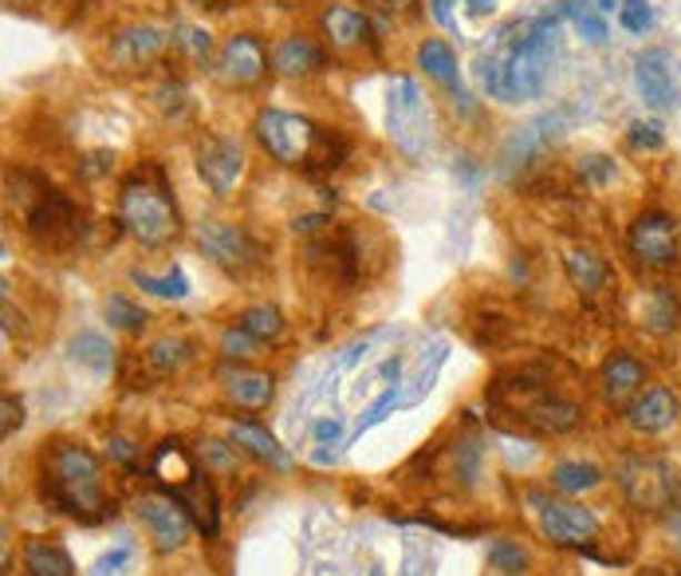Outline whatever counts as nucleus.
Wrapping results in <instances>:
<instances>
[{
  "label": "nucleus",
  "instance_id": "obj_26",
  "mask_svg": "<svg viewBox=\"0 0 681 576\" xmlns=\"http://www.w3.org/2000/svg\"><path fill=\"white\" fill-rule=\"evenodd\" d=\"M229 438H233L237 446H244L252 458L268 463L272 470H288V466H292V458L284 455V446L268 435L264 427H257V423H233V427H229Z\"/></svg>",
  "mask_w": 681,
  "mask_h": 576
},
{
  "label": "nucleus",
  "instance_id": "obj_51",
  "mask_svg": "<svg viewBox=\"0 0 681 576\" xmlns=\"http://www.w3.org/2000/svg\"><path fill=\"white\" fill-rule=\"evenodd\" d=\"M492 9H497V0H469V12H473V17H492Z\"/></svg>",
  "mask_w": 681,
  "mask_h": 576
},
{
  "label": "nucleus",
  "instance_id": "obj_3",
  "mask_svg": "<svg viewBox=\"0 0 681 576\" xmlns=\"http://www.w3.org/2000/svg\"><path fill=\"white\" fill-rule=\"evenodd\" d=\"M555 48H560V20L555 17H540L520 44H512L504 52L501 63V99L517 103V99H535L548 83V71H552Z\"/></svg>",
  "mask_w": 681,
  "mask_h": 576
},
{
  "label": "nucleus",
  "instance_id": "obj_56",
  "mask_svg": "<svg viewBox=\"0 0 681 576\" xmlns=\"http://www.w3.org/2000/svg\"><path fill=\"white\" fill-rule=\"evenodd\" d=\"M371 576H382V573H379V568H374V573H371Z\"/></svg>",
  "mask_w": 681,
  "mask_h": 576
},
{
  "label": "nucleus",
  "instance_id": "obj_54",
  "mask_svg": "<svg viewBox=\"0 0 681 576\" xmlns=\"http://www.w3.org/2000/svg\"><path fill=\"white\" fill-rule=\"evenodd\" d=\"M595 9H603V12H611V9H614V0H599V4H595Z\"/></svg>",
  "mask_w": 681,
  "mask_h": 576
},
{
  "label": "nucleus",
  "instance_id": "obj_10",
  "mask_svg": "<svg viewBox=\"0 0 681 576\" xmlns=\"http://www.w3.org/2000/svg\"><path fill=\"white\" fill-rule=\"evenodd\" d=\"M134 514H139L142 529L150 533L158 553H178L181 545L190 542V514L170 494H142L134 501Z\"/></svg>",
  "mask_w": 681,
  "mask_h": 576
},
{
  "label": "nucleus",
  "instance_id": "obj_13",
  "mask_svg": "<svg viewBox=\"0 0 681 576\" xmlns=\"http://www.w3.org/2000/svg\"><path fill=\"white\" fill-rule=\"evenodd\" d=\"M681 415V399L670 387H647L639 399L627 407V427L634 435H662L678 423Z\"/></svg>",
  "mask_w": 681,
  "mask_h": 576
},
{
  "label": "nucleus",
  "instance_id": "obj_55",
  "mask_svg": "<svg viewBox=\"0 0 681 576\" xmlns=\"http://www.w3.org/2000/svg\"><path fill=\"white\" fill-rule=\"evenodd\" d=\"M280 4H296V0H280Z\"/></svg>",
  "mask_w": 681,
  "mask_h": 576
},
{
  "label": "nucleus",
  "instance_id": "obj_44",
  "mask_svg": "<svg viewBox=\"0 0 681 576\" xmlns=\"http://www.w3.org/2000/svg\"><path fill=\"white\" fill-rule=\"evenodd\" d=\"M158 107H166V115H181L186 111V91L178 83H166V88H158Z\"/></svg>",
  "mask_w": 681,
  "mask_h": 576
},
{
  "label": "nucleus",
  "instance_id": "obj_46",
  "mask_svg": "<svg viewBox=\"0 0 681 576\" xmlns=\"http://www.w3.org/2000/svg\"><path fill=\"white\" fill-rule=\"evenodd\" d=\"M107 455H111L114 463L130 466V463H134V458H139V450H134V446H130L127 438H111V443H107Z\"/></svg>",
  "mask_w": 681,
  "mask_h": 576
},
{
  "label": "nucleus",
  "instance_id": "obj_23",
  "mask_svg": "<svg viewBox=\"0 0 681 576\" xmlns=\"http://www.w3.org/2000/svg\"><path fill=\"white\" fill-rule=\"evenodd\" d=\"M272 68L288 79L311 76V71L323 68V52L311 44L308 36H288V40H280L277 44V52H272Z\"/></svg>",
  "mask_w": 681,
  "mask_h": 576
},
{
  "label": "nucleus",
  "instance_id": "obj_25",
  "mask_svg": "<svg viewBox=\"0 0 681 576\" xmlns=\"http://www.w3.org/2000/svg\"><path fill=\"white\" fill-rule=\"evenodd\" d=\"M24 573L28 576H76V560L60 542L48 537H32L24 545Z\"/></svg>",
  "mask_w": 681,
  "mask_h": 576
},
{
  "label": "nucleus",
  "instance_id": "obj_53",
  "mask_svg": "<svg viewBox=\"0 0 681 576\" xmlns=\"http://www.w3.org/2000/svg\"><path fill=\"white\" fill-rule=\"evenodd\" d=\"M433 17H438L441 24H449V0H433Z\"/></svg>",
  "mask_w": 681,
  "mask_h": 576
},
{
  "label": "nucleus",
  "instance_id": "obj_41",
  "mask_svg": "<svg viewBox=\"0 0 681 576\" xmlns=\"http://www.w3.org/2000/svg\"><path fill=\"white\" fill-rule=\"evenodd\" d=\"M627 139H630V147H639V150H662V142H665V135H662V127L658 122H630V131H627Z\"/></svg>",
  "mask_w": 681,
  "mask_h": 576
},
{
  "label": "nucleus",
  "instance_id": "obj_48",
  "mask_svg": "<svg viewBox=\"0 0 681 576\" xmlns=\"http://www.w3.org/2000/svg\"><path fill=\"white\" fill-rule=\"evenodd\" d=\"M665 533H670V542H673V549L681 553V506H673V514L665 517Z\"/></svg>",
  "mask_w": 681,
  "mask_h": 576
},
{
  "label": "nucleus",
  "instance_id": "obj_35",
  "mask_svg": "<svg viewBox=\"0 0 681 576\" xmlns=\"http://www.w3.org/2000/svg\"><path fill=\"white\" fill-rule=\"evenodd\" d=\"M489 565H492V573H501V576H520V573H528L532 557L520 549V542H492Z\"/></svg>",
  "mask_w": 681,
  "mask_h": 576
},
{
  "label": "nucleus",
  "instance_id": "obj_18",
  "mask_svg": "<svg viewBox=\"0 0 681 576\" xmlns=\"http://www.w3.org/2000/svg\"><path fill=\"white\" fill-rule=\"evenodd\" d=\"M221 391L229 403H237V407L244 410H260L272 403V395H277V384H272V376H264V371H252V367H224L221 376Z\"/></svg>",
  "mask_w": 681,
  "mask_h": 576
},
{
  "label": "nucleus",
  "instance_id": "obj_12",
  "mask_svg": "<svg viewBox=\"0 0 681 576\" xmlns=\"http://www.w3.org/2000/svg\"><path fill=\"white\" fill-rule=\"evenodd\" d=\"M198 175L217 198H229L233 186L241 182V175H244V150L237 147L233 139H217V135H209V139L198 147Z\"/></svg>",
  "mask_w": 681,
  "mask_h": 576
},
{
  "label": "nucleus",
  "instance_id": "obj_45",
  "mask_svg": "<svg viewBox=\"0 0 681 576\" xmlns=\"http://www.w3.org/2000/svg\"><path fill=\"white\" fill-rule=\"evenodd\" d=\"M127 560H130V549H127V545H122V549L107 553V557L99 560V565H96V573H91V576H114L122 565H127Z\"/></svg>",
  "mask_w": 681,
  "mask_h": 576
},
{
  "label": "nucleus",
  "instance_id": "obj_29",
  "mask_svg": "<svg viewBox=\"0 0 681 576\" xmlns=\"http://www.w3.org/2000/svg\"><path fill=\"white\" fill-rule=\"evenodd\" d=\"M71 359H76L79 367H91V371L103 379V376H111V367H114V348L99 332H79L76 340H71Z\"/></svg>",
  "mask_w": 681,
  "mask_h": 576
},
{
  "label": "nucleus",
  "instance_id": "obj_15",
  "mask_svg": "<svg viewBox=\"0 0 681 576\" xmlns=\"http://www.w3.org/2000/svg\"><path fill=\"white\" fill-rule=\"evenodd\" d=\"M166 48V32L154 24H134V28H122L119 36L111 40V63L119 71H130V68H142V63L158 60Z\"/></svg>",
  "mask_w": 681,
  "mask_h": 576
},
{
  "label": "nucleus",
  "instance_id": "obj_1",
  "mask_svg": "<svg viewBox=\"0 0 681 576\" xmlns=\"http://www.w3.org/2000/svg\"><path fill=\"white\" fill-rule=\"evenodd\" d=\"M40 498L79 525H99L114 514L103 489V466L79 443H52L43 450Z\"/></svg>",
  "mask_w": 681,
  "mask_h": 576
},
{
  "label": "nucleus",
  "instance_id": "obj_5",
  "mask_svg": "<svg viewBox=\"0 0 681 576\" xmlns=\"http://www.w3.org/2000/svg\"><path fill=\"white\" fill-rule=\"evenodd\" d=\"M614 478H619L622 498L634 509H642V514H670L678 506L681 481H678V470L665 458L627 455L619 463V470H614Z\"/></svg>",
  "mask_w": 681,
  "mask_h": 576
},
{
  "label": "nucleus",
  "instance_id": "obj_39",
  "mask_svg": "<svg viewBox=\"0 0 681 576\" xmlns=\"http://www.w3.org/2000/svg\"><path fill=\"white\" fill-rule=\"evenodd\" d=\"M257 348H260V340H252L241 324H237V328H224V332H221V356L224 359H249V356H257Z\"/></svg>",
  "mask_w": 681,
  "mask_h": 576
},
{
  "label": "nucleus",
  "instance_id": "obj_19",
  "mask_svg": "<svg viewBox=\"0 0 681 576\" xmlns=\"http://www.w3.org/2000/svg\"><path fill=\"white\" fill-rule=\"evenodd\" d=\"M150 474H154V481L162 489L178 494V489L190 486L201 470H198V463L190 458V450H186L178 438H166V443L154 450V458H150Z\"/></svg>",
  "mask_w": 681,
  "mask_h": 576
},
{
  "label": "nucleus",
  "instance_id": "obj_52",
  "mask_svg": "<svg viewBox=\"0 0 681 576\" xmlns=\"http://www.w3.org/2000/svg\"><path fill=\"white\" fill-rule=\"evenodd\" d=\"M371 4H379L382 12H402V9H410L414 0H371Z\"/></svg>",
  "mask_w": 681,
  "mask_h": 576
},
{
  "label": "nucleus",
  "instance_id": "obj_34",
  "mask_svg": "<svg viewBox=\"0 0 681 576\" xmlns=\"http://www.w3.org/2000/svg\"><path fill=\"white\" fill-rule=\"evenodd\" d=\"M107 320H111V328H119V332L139 336L142 328H147V324H150V316H147V308H139L130 297L114 292V297L107 300Z\"/></svg>",
  "mask_w": 681,
  "mask_h": 576
},
{
  "label": "nucleus",
  "instance_id": "obj_22",
  "mask_svg": "<svg viewBox=\"0 0 681 576\" xmlns=\"http://www.w3.org/2000/svg\"><path fill=\"white\" fill-rule=\"evenodd\" d=\"M173 501H178L186 514H190V522L198 525L206 537H213L217 533V522H221V514H217V489L213 481L206 478V474H198V478L190 481L186 489H178V494H170Z\"/></svg>",
  "mask_w": 681,
  "mask_h": 576
},
{
  "label": "nucleus",
  "instance_id": "obj_24",
  "mask_svg": "<svg viewBox=\"0 0 681 576\" xmlns=\"http://www.w3.org/2000/svg\"><path fill=\"white\" fill-rule=\"evenodd\" d=\"M390 131L398 135L405 150H414L410 135L422 131V99H418V88L410 79H398V99L390 96Z\"/></svg>",
  "mask_w": 681,
  "mask_h": 576
},
{
  "label": "nucleus",
  "instance_id": "obj_43",
  "mask_svg": "<svg viewBox=\"0 0 681 576\" xmlns=\"http://www.w3.org/2000/svg\"><path fill=\"white\" fill-rule=\"evenodd\" d=\"M0 410H4V427H0V435L12 438L20 430V423H24V403H20L17 395H4V399H0Z\"/></svg>",
  "mask_w": 681,
  "mask_h": 576
},
{
  "label": "nucleus",
  "instance_id": "obj_21",
  "mask_svg": "<svg viewBox=\"0 0 681 576\" xmlns=\"http://www.w3.org/2000/svg\"><path fill=\"white\" fill-rule=\"evenodd\" d=\"M418 68H422L433 83L453 91V96L461 99V107L469 111V96H465V88H461V76H458V56H453V48H449L445 40H425V44L418 48Z\"/></svg>",
  "mask_w": 681,
  "mask_h": 576
},
{
  "label": "nucleus",
  "instance_id": "obj_40",
  "mask_svg": "<svg viewBox=\"0 0 681 576\" xmlns=\"http://www.w3.org/2000/svg\"><path fill=\"white\" fill-rule=\"evenodd\" d=\"M619 24L627 28V32H647L650 24H654V9H650L647 0H622L619 4Z\"/></svg>",
  "mask_w": 681,
  "mask_h": 576
},
{
  "label": "nucleus",
  "instance_id": "obj_37",
  "mask_svg": "<svg viewBox=\"0 0 681 576\" xmlns=\"http://www.w3.org/2000/svg\"><path fill=\"white\" fill-rule=\"evenodd\" d=\"M233 450H237V446L217 443V438H206V443H201V463H206L213 474H237V455H233Z\"/></svg>",
  "mask_w": 681,
  "mask_h": 576
},
{
  "label": "nucleus",
  "instance_id": "obj_47",
  "mask_svg": "<svg viewBox=\"0 0 681 576\" xmlns=\"http://www.w3.org/2000/svg\"><path fill=\"white\" fill-rule=\"evenodd\" d=\"M111 162H114L111 155H91V158L83 162V167H79V175H83V178H96V175H103V170H111Z\"/></svg>",
  "mask_w": 681,
  "mask_h": 576
},
{
  "label": "nucleus",
  "instance_id": "obj_32",
  "mask_svg": "<svg viewBox=\"0 0 681 576\" xmlns=\"http://www.w3.org/2000/svg\"><path fill=\"white\" fill-rule=\"evenodd\" d=\"M237 324H241L244 332H249L252 340H260V344L277 340V336L284 332V316H280L277 305H252V308H244Z\"/></svg>",
  "mask_w": 681,
  "mask_h": 576
},
{
  "label": "nucleus",
  "instance_id": "obj_17",
  "mask_svg": "<svg viewBox=\"0 0 681 576\" xmlns=\"http://www.w3.org/2000/svg\"><path fill=\"white\" fill-rule=\"evenodd\" d=\"M642 384H647V367H642L634 356H627V351H614V356L603 364V395L611 407L627 410L630 403L639 399Z\"/></svg>",
  "mask_w": 681,
  "mask_h": 576
},
{
  "label": "nucleus",
  "instance_id": "obj_38",
  "mask_svg": "<svg viewBox=\"0 0 681 576\" xmlns=\"http://www.w3.org/2000/svg\"><path fill=\"white\" fill-rule=\"evenodd\" d=\"M173 44L186 48V52L193 56V60H209V52H213V40H209L206 28H193V24H178L173 28Z\"/></svg>",
  "mask_w": 681,
  "mask_h": 576
},
{
  "label": "nucleus",
  "instance_id": "obj_50",
  "mask_svg": "<svg viewBox=\"0 0 681 576\" xmlns=\"http://www.w3.org/2000/svg\"><path fill=\"white\" fill-rule=\"evenodd\" d=\"M339 419H320L316 423V438H339Z\"/></svg>",
  "mask_w": 681,
  "mask_h": 576
},
{
  "label": "nucleus",
  "instance_id": "obj_2",
  "mask_svg": "<svg viewBox=\"0 0 681 576\" xmlns=\"http://www.w3.org/2000/svg\"><path fill=\"white\" fill-rule=\"evenodd\" d=\"M252 135H257L268 158H277L280 167L292 170H336L347 155L343 142L323 127H316L308 115L277 111V107H264L257 115Z\"/></svg>",
  "mask_w": 681,
  "mask_h": 576
},
{
  "label": "nucleus",
  "instance_id": "obj_11",
  "mask_svg": "<svg viewBox=\"0 0 681 576\" xmlns=\"http://www.w3.org/2000/svg\"><path fill=\"white\" fill-rule=\"evenodd\" d=\"M268 71V52L257 36H229L213 60V76L224 88H252Z\"/></svg>",
  "mask_w": 681,
  "mask_h": 576
},
{
  "label": "nucleus",
  "instance_id": "obj_20",
  "mask_svg": "<svg viewBox=\"0 0 681 576\" xmlns=\"http://www.w3.org/2000/svg\"><path fill=\"white\" fill-rule=\"evenodd\" d=\"M320 28H323V40L336 52H351V48H359L371 36V20L362 17L359 9H351V4H331V9H323Z\"/></svg>",
  "mask_w": 681,
  "mask_h": 576
},
{
  "label": "nucleus",
  "instance_id": "obj_14",
  "mask_svg": "<svg viewBox=\"0 0 681 576\" xmlns=\"http://www.w3.org/2000/svg\"><path fill=\"white\" fill-rule=\"evenodd\" d=\"M520 415H524V423H532L535 430H543V435H568V430H575L579 423H583V407L571 399H563V395H552V391H540V384H535V395L520 407Z\"/></svg>",
  "mask_w": 681,
  "mask_h": 576
},
{
  "label": "nucleus",
  "instance_id": "obj_7",
  "mask_svg": "<svg viewBox=\"0 0 681 576\" xmlns=\"http://www.w3.org/2000/svg\"><path fill=\"white\" fill-rule=\"evenodd\" d=\"M198 245H201V254H206L217 269L229 272V277H249V272L260 269V261H264V249L252 241L249 229L229 226V221H201Z\"/></svg>",
  "mask_w": 681,
  "mask_h": 576
},
{
  "label": "nucleus",
  "instance_id": "obj_28",
  "mask_svg": "<svg viewBox=\"0 0 681 576\" xmlns=\"http://www.w3.org/2000/svg\"><path fill=\"white\" fill-rule=\"evenodd\" d=\"M599 481H603V470H599L595 463H555L552 466V489H560V494H568V498H579V494H587V489H595Z\"/></svg>",
  "mask_w": 681,
  "mask_h": 576
},
{
  "label": "nucleus",
  "instance_id": "obj_42",
  "mask_svg": "<svg viewBox=\"0 0 681 576\" xmlns=\"http://www.w3.org/2000/svg\"><path fill=\"white\" fill-rule=\"evenodd\" d=\"M579 175H583L587 182L603 186V182H611V178H614V162H611V158H603V155H591V158L579 162Z\"/></svg>",
  "mask_w": 681,
  "mask_h": 576
},
{
  "label": "nucleus",
  "instance_id": "obj_27",
  "mask_svg": "<svg viewBox=\"0 0 681 576\" xmlns=\"http://www.w3.org/2000/svg\"><path fill=\"white\" fill-rule=\"evenodd\" d=\"M563 265H568V277L579 292H599V288L611 280V269H607V261L595 249H571V254L563 257Z\"/></svg>",
  "mask_w": 681,
  "mask_h": 576
},
{
  "label": "nucleus",
  "instance_id": "obj_31",
  "mask_svg": "<svg viewBox=\"0 0 681 576\" xmlns=\"http://www.w3.org/2000/svg\"><path fill=\"white\" fill-rule=\"evenodd\" d=\"M681 324V305H678V297H673L670 288L665 285H658L654 292H650V300H647V328L650 332H673Z\"/></svg>",
  "mask_w": 681,
  "mask_h": 576
},
{
  "label": "nucleus",
  "instance_id": "obj_30",
  "mask_svg": "<svg viewBox=\"0 0 681 576\" xmlns=\"http://www.w3.org/2000/svg\"><path fill=\"white\" fill-rule=\"evenodd\" d=\"M193 359V344L181 340V336H166V340H154L147 351V364L154 367L158 376H173V371H181V367Z\"/></svg>",
  "mask_w": 681,
  "mask_h": 576
},
{
  "label": "nucleus",
  "instance_id": "obj_36",
  "mask_svg": "<svg viewBox=\"0 0 681 576\" xmlns=\"http://www.w3.org/2000/svg\"><path fill=\"white\" fill-rule=\"evenodd\" d=\"M563 12L575 20V28L587 36V40H591V44H603V40H607V20L599 17L595 9H587V0H583V4H563Z\"/></svg>",
  "mask_w": 681,
  "mask_h": 576
},
{
  "label": "nucleus",
  "instance_id": "obj_33",
  "mask_svg": "<svg viewBox=\"0 0 681 576\" xmlns=\"http://www.w3.org/2000/svg\"><path fill=\"white\" fill-rule=\"evenodd\" d=\"M130 280L142 288V292H150V297H162V300H186L190 297V277L181 269H170L166 277H150V272L134 269L130 272Z\"/></svg>",
  "mask_w": 681,
  "mask_h": 576
},
{
  "label": "nucleus",
  "instance_id": "obj_9",
  "mask_svg": "<svg viewBox=\"0 0 681 576\" xmlns=\"http://www.w3.org/2000/svg\"><path fill=\"white\" fill-rule=\"evenodd\" d=\"M28 234H32L40 245H52V249L71 245L79 234H83L76 201L60 190H43L40 198H36L32 210H28Z\"/></svg>",
  "mask_w": 681,
  "mask_h": 576
},
{
  "label": "nucleus",
  "instance_id": "obj_49",
  "mask_svg": "<svg viewBox=\"0 0 681 576\" xmlns=\"http://www.w3.org/2000/svg\"><path fill=\"white\" fill-rule=\"evenodd\" d=\"M320 226H328V213H311V218H296V234H316Z\"/></svg>",
  "mask_w": 681,
  "mask_h": 576
},
{
  "label": "nucleus",
  "instance_id": "obj_4",
  "mask_svg": "<svg viewBox=\"0 0 681 576\" xmlns=\"http://www.w3.org/2000/svg\"><path fill=\"white\" fill-rule=\"evenodd\" d=\"M119 221L130 237L147 249H162L178 237V210H173L166 186H154L147 178H130L119 190Z\"/></svg>",
  "mask_w": 681,
  "mask_h": 576
},
{
  "label": "nucleus",
  "instance_id": "obj_16",
  "mask_svg": "<svg viewBox=\"0 0 681 576\" xmlns=\"http://www.w3.org/2000/svg\"><path fill=\"white\" fill-rule=\"evenodd\" d=\"M634 83H639L642 99L658 111H670L678 103V91H673V71H670V52L654 48V52H642L634 60Z\"/></svg>",
  "mask_w": 681,
  "mask_h": 576
},
{
  "label": "nucleus",
  "instance_id": "obj_6",
  "mask_svg": "<svg viewBox=\"0 0 681 576\" xmlns=\"http://www.w3.org/2000/svg\"><path fill=\"white\" fill-rule=\"evenodd\" d=\"M528 506H532L535 522H540V533L552 545H563V549H583V545H591L599 537L595 509L552 498V494H540V489L528 494Z\"/></svg>",
  "mask_w": 681,
  "mask_h": 576
},
{
  "label": "nucleus",
  "instance_id": "obj_8",
  "mask_svg": "<svg viewBox=\"0 0 681 576\" xmlns=\"http://www.w3.org/2000/svg\"><path fill=\"white\" fill-rule=\"evenodd\" d=\"M630 254L639 257L647 269H673L681 261V229L670 213L662 210H647L634 218L627 234Z\"/></svg>",
  "mask_w": 681,
  "mask_h": 576
}]
</instances>
